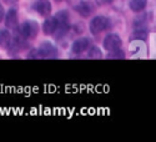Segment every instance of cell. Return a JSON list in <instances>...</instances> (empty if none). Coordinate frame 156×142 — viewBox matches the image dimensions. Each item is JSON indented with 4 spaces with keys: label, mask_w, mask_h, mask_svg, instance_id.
I'll return each instance as SVG.
<instances>
[{
    "label": "cell",
    "mask_w": 156,
    "mask_h": 142,
    "mask_svg": "<svg viewBox=\"0 0 156 142\" xmlns=\"http://www.w3.org/2000/svg\"><path fill=\"white\" fill-rule=\"evenodd\" d=\"M109 19L106 16H101V15H98V16H94L91 19L89 24V30L93 35H98L102 31L108 30L109 28Z\"/></svg>",
    "instance_id": "6da1fadb"
},
{
    "label": "cell",
    "mask_w": 156,
    "mask_h": 142,
    "mask_svg": "<svg viewBox=\"0 0 156 142\" xmlns=\"http://www.w3.org/2000/svg\"><path fill=\"white\" fill-rule=\"evenodd\" d=\"M19 30L25 39H35L39 33V25L35 20H27L20 26Z\"/></svg>",
    "instance_id": "7a4b0ae2"
},
{
    "label": "cell",
    "mask_w": 156,
    "mask_h": 142,
    "mask_svg": "<svg viewBox=\"0 0 156 142\" xmlns=\"http://www.w3.org/2000/svg\"><path fill=\"white\" fill-rule=\"evenodd\" d=\"M39 56L45 57V59H54L58 57V49L49 41H44L37 49Z\"/></svg>",
    "instance_id": "3957f363"
},
{
    "label": "cell",
    "mask_w": 156,
    "mask_h": 142,
    "mask_svg": "<svg viewBox=\"0 0 156 142\" xmlns=\"http://www.w3.org/2000/svg\"><path fill=\"white\" fill-rule=\"evenodd\" d=\"M122 45V40L118 34H109L104 39V47L108 51H112L116 49H120Z\"/></svg>",
    "instance_id": "277c9868"
},
{
    "label": "cell",
    "mask_w": 156,
    "mask_h": 142,
    "mask_svg": "<svg viewBox=\"0 0 156 142\" xmlns=\"http://www.w3.org/2000/svg\"><path fill=\"white\" fill-rule=\"evenodd\" d=\"M74 9L76 12H79V14L84 18H87L91 15L93 12V6L89 2L86 0H75L74 3Z\"/></svg>",
    "instance_id": "5b68a950"
},
{
    "label": "cell",
    "mask_w": 156,
    "mask_h": 142,
    "mask_svg": "<svg viewBox=\"0 0 156 142\" xmlns=\"http://www.w3.org/2000/svg\"><path fill=\"white\" fill-rule=\"evenodd\" d=\"M33 8L41 16H49L51 10H53V6H51L49 0H37V2L33 5Z\"/></svg>",
    "instance_id": "8992f818"
},
{
    "label": "cell",
    "mask_w": 156,
    "mask_h": 142,
    "mask_svg": "<svg viewBox=\"0 0 156 142\" xmlns=\"http://www.w3.org/2000/svg\"><path fill=\"white\" fill-rule=\"evenodd\" d=\"M90 46V39L87 37H80L77 40L74 41L73 46H71V51L74 54H83L87 50V47Z\"/></svg>",
    "instance_id": "52a82bcc"
},
{
    "label": "cell",
    "mask_w": 156,
    "mask_h": 142,
    "mask_svg": "<svg viewBox=\"0 0 156 142\" xmlns=\"http://www.w3.org/2000/svg\"><path fill=\"white\" fill-rule=\"evenodd\" d=\"M5 16V25L9 29H16L18 28V10L15 8H11L8 10Z\"/></svg>",
    "instance_id": "ba28073f"
},
{
    "label": "cell",
    "mask_w": 156,
    "mask_h": 142,
    "mask_svg": "<svg viewBox=\"0 0 156 142\" xmlns=\"http://www.w3.org/2000/svg\"><path fill=\"white\" fill-rule=\"evenodd\" d=\"M56 28H58V21L54 16L48 18L43 24V31H44L45 35H53L55 33Z\"/></svg>",
    "instance_id": "9c48e42d"
},
{
    "label": "cell",
    "mask_w": 156,
    "mask_h": 142,
    "mask_svg": "<svg viewBox=\"0 0 156 142\" xmlns=\"http://www.w3.org/2000/svg\"><path fill=\"white\" fill-rule=\"evenodd\" d=\"M58 21V26H70V16H69V12L66 10H60L58 11L55 16H54Z\"/></svg>",
    "instance_id": "30bf717a"
},
{
    "label": "cell",
    "mask_w": 156,
    "mask_h": 142,
    "mask_svg": "<svg viewBox=\"0 0 156 142\" xmlns=\"http://www.w3.org/2000/svg\"><path fill=\"white\" fill-rule=\"evenodd\" d=\"M147 39V30L146 29H142V28H137V30H135L131 36H130V40L131 41H145Z\"/></svg>",
    "instance_id": "8fae6325"
},
{
    "label": "cell",
    "mask_w": 156,
    "mask_h": 142,
    "mask_svg": "<svg viewBox=\"0 0 156 142\" xmlns=\"http://www.w3.org/2000/svg\"><path fill=\"white\" fill-rule=\"evenodd\" d=\"M11 37L12 36L8 30H2L0 31V46L8 50L11 44Z\"/></svg>",
    "instance_id": "7c38bea8"
},
{
    "label": "cell",
    "mask_w": 156,
    "mask_h": 142,
    "mask_svg": "<svg viewBox=\"0 0 156 142\" xmlns=\"http://www.w3.org/2000/svg\"><path fill=\"white\" fill-rule=\"evenodd\" d=\"M147 5V0H131L129 3V6L134 12H140L142 11Z\"/></svg>",
    "instance_id": "4fadbf2b"
},
{
    "label": "cell",
    "mask_w": 156,
    "mask_h": 142,
    "mask_svg": "<svg viewBox=\"0 0 156 142\" xmlns=\"http://www.w3.org/2000/svg\"><path fill=\"white\" fill-rule=\"evenodd\" d=\"M89 57L90 59H101L102 54H101V50L98 46H93L89 51Z\"/></svg>",
    "instance_id": "5bb4252c"
},
{
    "label": "cell",
    "mask_w": 156,
    "mask_h": 142,
    "mask_svg": "<svg viewBox=\"0 0 156 142\" xmlns=\"http://www.w3.org/2000/svg\"><path fill=\"white\" fill-rule=\"evenodd\" d=\"M124 53L120 50V49H116V50H112L110 51V54H109V59H124Z\"/></svg>",
    "instance_id": "9a60e30c"
},
{
    "label": "cell",
    "mask_w": 156,
    "mask_h": 142,
    "mask_svg": "<svg viewBox=\"0 0 156 142\" xmlns=\"http://www.w3.org/2000/svg\"><path fill=\"white\" fill-rule=\"evenodd\" d=\"M28 57H29V59H37V57H39L37 49H33V50H30V53L28 54Z\"/></svg>",
    "instance_id": "2e32d148"
},
{
    "label": "cell",
    "mask_w": 156,
    "mask_h": 142,
    "mask_svg": "<svg viewBox=\"0 0 156 142\" xmlns=\"http://www.w3.org/2000/svg\"><path fill=\"white\" fill-rule=\"evenodd\" d=\"M112 0H96V4L98 5H106V4H110Z\"/></svg>",
    "instance_id": "e0dca14e"
},
{
    "label": "cell",
    "mask_w": 156,
    "mask_h": 142,
    "mask_svg": "<svg viewBox=\"0 0 156 142\" xmlns=\"http://www.w3.org/2000/svg\"><path fill=\"white\" fill-rule=\"evenodd\" d=\"M4 15H5V10H4L3 5L0 4V23L3 21V19H4Z\"/></svg>",
    "instance_id": "ac0fdd59"
},
{
    "label": "cell",
    "mask_w": 156,
    "mask_h": 142,
    "mask_svg": "<svg viewBox=\"0 0 156 142\" xmlns=\"http://www.w3.org/2000/svg\"><path fill=\"white\" fill-rule=\"evenodd\" d=\"M5 3H8V4H14V3H16L18 0H4Z\"/></svg>",
    "instance_id": "d6986e66"
},
{
    "label": "cell",
    "mask_w": 156,
    "mask_h": 142,
    "mask_svg": "<svg viewBox=\"0 0 156 142\" xmlns=\"http://www.w3.org/2000/svg\"><path fill=\"white\" fill-rule=\"evenodd\" d=\"M55 2H58V3H59V2H62V0H55Z\"/></svg>",
    "instance_id": "ffe728a7"
}]
</instances>
